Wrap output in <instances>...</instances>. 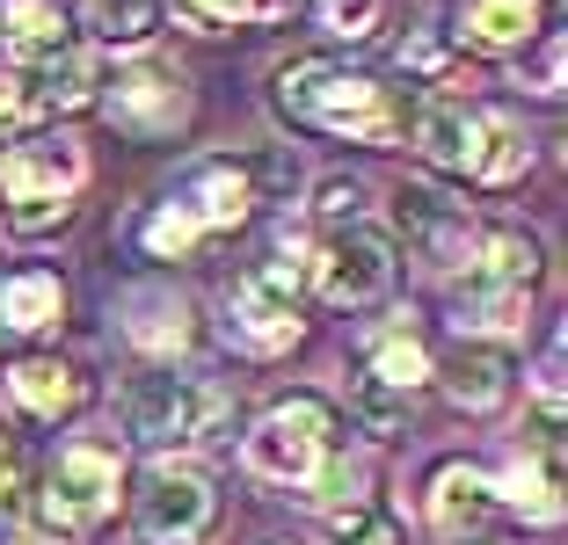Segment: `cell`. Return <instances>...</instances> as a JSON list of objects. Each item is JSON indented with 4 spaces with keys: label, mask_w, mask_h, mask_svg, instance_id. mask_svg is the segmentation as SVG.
I'll use <instances>...</instances> for the list:
<instances>
[{
    "label": "cell",
    "mask_w": 568,
    "mask_h": 545,
    "mask_svg": "<svg viewBox=\"0 0 568 545\" xmlns=\"http://www.w3.org/2000/svg\"><path fill=\"white\" fill-rule=\"evenodd\" d=\"M284 102L300 116H314L321 132L365 138V146H386V138L408 132V102L379 81H357V73H335L328 59H306V66H284Z\"/></svg>",
    "instance_id": "6da1fadb"
},
{
    "label": "cell",
    "mask_w": 568,
    "mask_h": 545,
    "mask_svg": "<svg viewBox=\"0 0 568 545\" xmlns=\"http://www.w3.org/2000/svg\"><path fill=\"white\" fill-rule=\"evenodd\" d=\"M328 436H335V422H328L321 400H284V408H270L263 422H255L248 465L263 480H300L306 487V480L328 465Z\"/></svg>",
    "instance_id": "7a4b0ae2"
},
{
    "label": "cell",
    "mask_w": 568,
    "mask_h": 545,
    "mask_svg": "<svg viewBox=\"0 0 568 545\" xmlns=\"http://www.w3.org/2000/svg\"><path fill=\"white\" fill-rule=\"evenodd\" d=\"M226 414V393L204 379H146L132 393V430L153 444H204Z\"/></svg>",
    "instance_id": "3957f363"
},
{
    "label": "cell",
    "mask_w": 568,
    "mask_h": 545,
    "mask_svg": "<svg viewBox=\"0 0 568 545\" xmlns=\"http://www.w3.org/2000/svg\"><path fill=\"white\" fill-rule=\"evenodd\" d=\"M110 502H118V451H102V444L59 451L51 487H44L51 531H95L102 516H110Z\"/></svg>",
    "instance_id": "277c9868"
},
{
    "label": "cell",
    "mask_w": 568,
    "mask_h": 545,
    "mask_svg": "<svg viewBox=\"0 0 568 545\" xmlns=\"http://www.w3.org/2000/svg\"><path fill=\"white\" fill-rule=\"evenodd\" d=\"M386 277H394V240H386L379 226L335 233L328 248L314 255V284H321L328 306H365V298L386 291Z\"/></svg>",
    "instance_id": "5b68a950"
},
{
    "label": "cell",
    "mask_w": 568,
    "mask_h": 545,
    "mask_svg": "<svg viewBox=\"0 0 568 545\" xmlns=\"http://www.w3.org/2000/svg\"><path fill=\"white\" fill-rule=\"evenodd\" d=\"M226 313H234V335L248 349H292L300 342V298H292V269L284 263H263L234 284L226 298Z\"/></svg>",
    "instance_id": "8992f818"
},
{
    "label": "cell",
    "mask_w": 568,
    "mask_h": 545,
    "mask_svg": "<svg viewBox=\"0 0 568 545\" xmlns=\"http://www.w3.org/2000/svg\"><path fill=\"white\" fill-rule=\"evenodd\" d=\"M110 116H118L132 138H168V132L190 116L183 73L161 66V59H139V66L118 73V88H110Z\"/></svg>",
    "instance_id": "52a82bcc"
},
{
    "label": "cell",
    "mask_w": 568,
    "mask_h": 545,
    "mask_svg": "<svg viewBox=\"0 0 568 545\" xmlns=\"http://www.w3.org/2000/svg\"><path fill=\"white\" fill-rule=\"evenodd\" d=\"M81 175H88V161H81L73 138H30V146H16L0 161L8 204H67L81 189Z\"/></svg>",
    "instance_id": "ba28073f"
},
{
    "label": "cell",
    "mask_w": 568,
    "mask_h": 545,
    "mask_svg": "<svg viewBox=\"0 0 568 545\" xmlns=\"http://www.w3.org/2000/svg\"><path fill=\"white\" fill-rule=\"evenodd\" d=\"M139 510H146L153 538H197V531L212 524V480H204L197 465H153Z\"/></svg>",
    "instance_id": "9c48e42d"
},
{
    "label": "cell",
    "mask_w": 568,
    "mask_h": 545,
    "mask_svg": "<svg viewBox=\"0 0 568 545\" xmlns=\"http://www.w3.org/2000/svg\"><path fill=\"white\" fill-rule=\"evenodd\" d=\"M481 138H488V116H474L467 102H430V110H416V153L437 167V175H467L474 182Z\"/></svg>",
    "instance_id": "30bf717a"
},
{
    "label": "cell",
    "mask_w": 568,
    "mask_h": 545,
    "mask_svg": "<svg viewBox=\"0 0 568 545\" xmlns=\"http://www.w3.org/2000/svg\"><path fill=\"white\" fill-rule=\"evenodd\" d=\"M175 204L197 218V233H226V226H241V218H248L255 182H248V167L212 161V167H197V175H190V189H183Z\"/></svg>",
    "instance_id": "8fae6325"
},
{
    "label": "cell",
    "mask_w": 568,
    "mask_h": 545,
    "mask_svg": "<svg viewBox=\"0 0 568 545\" xmlns=\"http://www.w3.org/2000/svg\"><path fill=\"white\" fill-rule=\"evenodd\" d=\"M474 291H525L539 277V240L518 226H488L474 233Z\"/></svg>",
    "instance_id": "7c38bea8"
},
{
    "label": "cell",
    "mask_w": 568,
    "mask_h": 545,
    "mask_svg": "<svg viewBox=\"0 0 568 545\" xmlns=\"http://www.w3.org/2000/svg\"><path fill=\"white\" fill-rule=\"evenodd\" d=\"M488 510H496V480H488L481 465H445V473L430 480V524L452 531V538L467 524H481Z\"/></svg>",
    "instance_id": "4fadbf2b"
},
{
    "label": "cell",
    "mask_w": 568,
    "mask_h": 545,
    "mask_svg": "<svg viewBox=\"0 0 568 545\" xmlns=\"http://www.w3.org/2000/svg\"><path fill=\"white\" fill-rule=\"evenodd\" d=\"M8 44H16V59L30 73H44L51 59L81 51V44H73V30H67V16H59L51 0H16V8H8Z\"/></svg>",
    "instance_id": "5bb4252c"
},
{
    "label": "cell",
    "mask_w": 568,
    "mask_h": 545,
    "mask_svg": "<svg viewBox=\"0 0 568 545\" xmlns=\"http://www.w3.org/2000/svg\"><path fill=\"white\" fill-rule=\"evenodd\" d=\"M124 335L139 349H153V357H168V349L190 342V306L175 291H132L124 298Z\"/></svg>",
    "instance_id": "9a60e30c"
},
{
    "label": "cell",
    "mask_w": 568,
    "mask_h": 545,
    "mask_svg": "<svg viewBox=\"0 0 568 545\" xmlns=\"http://www.w3.org/2000/svg\"><path fill=\"white\" fill-rule=\"evenodd\" d=\"M445 393L474 414L503 408V400H510V357H503V349H459L452 371H445Z\"/></svg>",
    "instance_id": "2e32d148"
},
{
    "label": "cell",
    "mask_w": 568,
    "mask_h": 545,
    "mask_svg": "<svg viewBox=\"0 0 568 545\" xmlns=\"http://www.w3.org/2000/svg\"><path fill=\"white\" fill-rule=\"evenodd\" d=\"M8 393L22 400V408L37 414V422H59V414L81 408V379H73L67 363H51V357H30L8 371Z\"/></svg>",
    "instance_id": "e0dca14e"
},
{
    "label": "cell",
    "mask_w": 568,
    "mask_h": 545,
    "mask_svg": "<svg viewBox=\"0 0 568 545\" xmlns=\"http://www.w3.org/2000/svg\"><path fill=\"white\" fill-rule=\"evenodd\" d=\"M402 226L416 233V248L430 255L437 269H452V248L467 240V218L452 212V204L437 197V189H402Z\"/></svg>",
    "instance_id": "ac0fdd59"
},
{
    "label": "cell",
    "mask_w": 568,
    "mask_h": 545,
    "mask_svg": "<svg viewBox=\"0 0 568 545\" xmlns=\"http://www.w3.org/2000/svg\"><path fill=\"white\" fill-rule=\"evenodd\" d=\"M22 81H30L37 116H44V110H81V102H95V66H88V51H67V59H51L44 73H22Z\"/></svg>",
    "instance_id": "d6986e66"
},
{
    "label": "cell",
    "mask_w": 568,
    "mask_h": 545,
    "mask_svg": "<svg viewBox=\"0 0 568 545\" xmlns=\"http://www.w3.org/2000/svg\"><path fill=\"white\" fill-rule=\"evenodd\" d=\"M539 22V0H467V37L481 51H510L525 44Z\"/></svg>",
    "instance_id": "ffe728a7"
},
{
    "label": "cell",
    "mask_w": 568,
    "mask_h": 545,
    "mask_svg": "<svg viewBox=\"0 0 568 545\" xmlns=\"http://www.w3.org/2000/svg\"><path fill=\"white\" fill-rule=\"evenodd\" d=\"M59 306H67V291H59V277H44V269H30V277H16L0 291V320L22 328V335H44L51 320H59Z\"/></svg>",
    "instance_id": "44dd1931"
},
{
    "label": "cell",
    "mask_w": 568,
    "mask_h": 545,
    "mask_svg": "<svg viewBox=\"0 0 568 545\" xmlns=\"http://www.w3.org/2000/svg\"><path fill=\"white\" fill-rule=\"evenodd\" d=\"M372 379L394 385V393H408V385L430 379V357H423V342L408 328H386L379 342H372Z\"/></svg>",
    "instance_id": "7402d4cb"
},
{
    "label": "cell",
    "mask_w": 568,
    "mask_h": 545,
    "mask_svg": "<svg viewBox=\"0 0 568 545\" xmlns=\"http://www.w3.org/2000/svg\"><path fill=\"white\" fill-rule=\"evenodd\" d=\"M88 22H95L102 44H146L161 8H153V0H88Z\"/></svg>",
    "instance_id": "603a6c76"
},
{
    "label": "cell",
    "mask_w": 568,
    "mask_h": 545,
    "mask_svg": "<svg viewBox=\"0 0 568 545\" xmlns=\"http://www.w3.org/2000/svg\"><path fill=\"white\" fill-rule=\"evenodd\" d=\"M525 161H532V146H525L510 124H488V138H481V167H474V182H518L525 175Z\"/></svg>",
    "instance_id": "cb8c5ba5"
},
{
    "label": "cell",
    "mask_w": 568,
    "mask_h": 545,
    "mask_svg": "<svg viewBox=\"0 0 568 545\" xmlns=\"http://www.w3.org/2000/svg\"><path fill=\"white\" fill-rule=\"evenodd\" d=\"M351 400H357V414H365V430H372V436H394V430L408 422V393H394V385H379L372 371H365V379L351 385Z\"/></svg>",
    "instance_id": "d4e9b609"
},
{
    "label": "cell",
    "mask_w": 568,
    "mask_h": 545,
    "mask_svg": "<svg viewBox=\"0 0 568 545\" xmlns=\"http://www.w3.org/2000/svg\"><path fill=\"white\" fill-rule=\"evenodd\" d=\"M197 240H204V233H197V218H190L183 204H161V212L146 218V248L153 255H190Z\"/></svg>",
    "instance_id": "484cf974"
},
{
    "label": "cell",
    "mask_w": 568,
    "mask_h": 545,
    "mask_svg": "<svg viewBox=\"0 0 568 545\" xmlns=\"http://www.w3.org/2000/svg\"><path fill=\"white\" fill-rule=\"evenodd\" d=\"M335 524H343V538H351V545H402L394 516L365 510V502H351V510H335Z\"/></svg>",
    "instance_id": "4316f807"
},
{
    "label": "cell",
    "mask_w": 568,
    "mask_h": 545,
    "mask_svg": "<svg viewBox=\"0 0 568 545\" xmlns=\"http://www.w3.org/2000/svg\"><path fill=\"white\" fill-rule=\"evenodd\" d=\"M314 502L321 510H343V502H357V465L351 459H328L314 473Z\"/></svg>",
    "instance_id": "83f0119b"
},
{
    "label": "cell",
    "mask_w": 568,
    "mask_h": 545,
    "mask_svg": "<svg viewBox=\"0 0 568 545\" xmlns=\"http://www.w3.org/2000/svg\"><path fill=\"white\" fill-rule=\"evenodd\" d=\"M321 16H328L343 37H372L379 30V0H321Z\"/></svg>",
    "instance_id": "f1b7e54d"
},
{
    "label": "cell",
    "mask_w": 568,
    "mask_h": 545,
    "mask_svg": "<svg viewBox=\"0 0 568 545\" xmlns=\"http://www.w3.org/2000/svg\"><path fill=\"white\" fill-rule=\"evenodd\" d=\"M22 124H37L30 81H22V73H0V132H22Z\"/></svg>",
    "instance_id": "f546056e"
},
{
    "label": "cell",
    "mask_w": 568,
    "mask_h": 545,
    "mask_svg": "<svg viewBox=\"0 0 568 545\" xmlns=\"http://www.w3.org/2000/svg\"><path fill=\"white\" fill-rule=\"evenodd\" d=\"M270 0H183L190 22H241V16H263Z\"/></svg>",
    "instance_id": "4dcf8cb0"
},
{
    "label": "cell",
    "mask_w": 568,
    "mask_h": 545,
    "mask_svg": "<svg viewBox=\"0 0 568 545\" xmlns=\"http://www.w3.org/2000/svg\"><path fill=\"white\" fill-rule=\"evenodd\" d=\"M8 218H16V233H51L73 218V204H8Z\"/></svg>",
    "instance_id": "1f68e13d"
},
{
    "label": "cell",
    "mask_w": 568,
    "mask_h": 545,
    "mask_svg": "<svg viewBox=\"0 0 568 545\" xmlns=\"http://www.w3.org/2000/svg\"><path fill=\"white\" fill-rule=\"evenodd\" d=\"M357 204H365V189H357L351 175H328V182H321V212H328V218H351Z\"/></svg>",
    "instance_id": "d6a6232c"
},
{
    "label": "cell",
    "mask_w": 568,
    "mask_h": 545,
    "mask_svg": "<svg viewBox=\"0 0 568 545\" xmlns=\"http://www.w3.org/2000/svg\"><path fill=\"white\" fill-rule=\"evenodd\" d=\"M16 487H22V459L16 444H0V502H16Z\"/></svg>",
    "instance_id": "836d02e7"
},
{
    "label": "cell",
    "mask_w": 568,
    "mask_h": 545,
    "mask_svg": "<svg viewBox=\"0 0 568 545\" xmlns=\"http://www.w3.org/2000/svg\"><path fill=\"white\" fill-rule=\"evenodd\" d=\"M22 545H51V538H22Z\"/></svg>",
    "instance_id": "e575fe53"
}]
</instances>
